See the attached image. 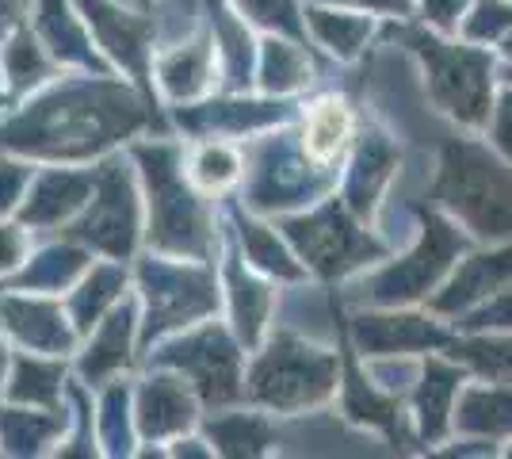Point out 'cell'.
<instances>
[{"label": "cell", "instance_id": "obj_43", "mask_svg": "<svg viewBox=\"0 0 512 459\" xmlns=\"http://www.w3.org/2000/svg\"><path fill=\"white\" fill-rule=\"evenodd\" d=\"M8 368H12V345L0 337V391H4V379H8Z\"/></svg>", "mask_w": 512, "mask_h": 459}, {"label": "cell", "instance_id": "obj_11", "mask_svg": "<svg viewBox=\"0 0 512 459\" xmlns=\"http://www.w3.org/2000/svg\"><path fill=\"white\" fill-rule=\"evenodd\" d=\"M23 20L31 23V31L43 39L50 58L65 73H104L107 69L77 0H27Z\"/></svg>", "mask_w": 512, "mask_h": 459}, {"label": "cell", "instance_id": "obj_42", "mask_svg": "<svg viewBox=\"0 0 512 459\" xmlns=\"http://www.w3.org/2000/svg\"><path fill=\"white\" fill-rule=\"evenodd\" d=\"M333 4H352L356 12L363 8H383V12H406L409 0H333Z\"/></svg>", "mask_w": 512, "mask_h": 459}, {"label": "cell", "instance_id": "obj_3", "mask_svg": "<svg viewBox=\"0 0 512 459\" xmlns=\"http://www.w3.org/2000/svg\"><path fill=\"white\" fill-rule=\"evenodd\" d=\"M150 176V238L176 257H203L211 241V219L192 188L180 180V153L172 146H142L138 150Z\"/></svg>", "mask_w": 512, "mask_h": 459}, {"label": "cell", "instance_id": "obj_27", "mask_svg": "<svg viewBox=\"0 0 512 459\" xmlns=\"http://www.w3.org/2000/svg\"><path fill=\"white\" fill-rule=\"evenodd\" d=\"M188 176H192V184L199 192L218 196V192L234 188L237 180L245 176V157H241L234 146H226V142H203V146L192 153Z\"/></svg>", "mask_w": 512, "mask_h": 459}, {"label": "cell", "instance_id": "obj_38", "mask_svg": "<svg viewBox=\"0 0 512 459\" xmlns=\"http://www.w3.org/2000/svg\"><path fill=\"white\" fill-rule=\"evenodd\" d=\"M241 8L253 12V20H264L279 31H295V4L291 0H241Z\"/></svg>", "mask_w": 512, "mask_h": 459}, {"label": "cell", "instance_id": "obj_17", "mask_svg": "<svg viewBox=\"0 0 512 459\" xmlns=\"http://www.w3.org/2000/svg\"><path fill=\"white\" fill-rule=\"evenodd\" d=\"M356 345L363 349V356H406L417 349L448 345V333L421 314H360Z\"/></svg>", "mask_w": 512, "mask_h": 459}, {"label": "cell", "instance_id": "obj_19", "mask_svg": "<svg viewBox=\"0 0 512 459\" xmlns=\"http://www.w3.org/2000/svg\"><path fill=\"white\" fill-rule=\"evenodd\" d=\"M0 73H4V96L12 104V100H23V96H31L43 85H50L65 69L50 58L43 39L31 31V23L23 20L20 27H12L0 39Z\"/></svg>", "mask_w": 512, "mask_h": 459}, {"label": "cell", "instance_id": "obj_33", "mask_svg": "<svg viewBox=\"0 0 512 459\" xmlns=\"http://www.w3.org/2000/svg\"><path fill=\"white\" fill-rule=\"evenodd\" d=\"M310 81V66L291 43H264V85L276 92H291Z\"/></svg>", "mask_w": 512, "mask_h": 459}, {"label": "cell", "instance_id": "obj_4", "mask_svg": "<svg viewBox=\"0 0 512 459\" xmlns=\"http://www.w3.org/2000/svg\"><path fill=\"white\" fill-rule=\"evenodd\" d=\"M333 387H337V360L299 337H276L249 375V394L268 410L314 406L329 398Z\"/></svg>", "mask_w": 512, "mask_h": 459}, {"label": "cell", "instance_id": "obj_25", "mask_svg": "<svg viewBox=\"0 0 512 459\" xmlns=\"http://www.w3.org/2000/svg\"><path fill=\"white\" fill-rule=\"evenodd\" d=\"M451 421L463 433L505 437V433H512V387L509 383H497V387H470L467 394L459 391Z\"/></svg>", "mask_w": 512, "mask_h": 459}, {"label": "cell", "instance_id": "obj_35", "mask_svg": "<svg viewBox=\"0 0 512 459\" xmlns=\"http://www.w3.org/2000/svg\"><path fill=\"white\" fill-rule=\"evenodd\" d=\"M31 176H35V161L16 157V153H0V219H16Z\"/></svg>", "mask_w": 512, "mask_h": 459}, {"label": "cell", "instance_id": "obj_15", "mask_svg": "<svg viewBox=\"0 0 512 459\" xmlns=\"http://www.w3.org/2000/svg\"><path fill=\"white\" fill-rule=\"evenodd\" d=\"M130 333H134V318H130V303H119L107 310L96 326L88 329L85 345H77V379L85 387H104L115 375L127 368L130 360Z\"/></svg>", "mask_w": 512, "mask_h": 459}, {"label": "cell", "instance_id": "obj_8", "mask_svg": "<svg viewBox=\"0 0 512 459\" xmlns=\"http://www.w3.org/2000/svg\"><path fill=\"white\" fill-rule=\"evenodd\" d=\"M96 184V169H81V165H62V161H46L35 165V176L27 184L16 219L35 234H62L69 222L85 211L88 196Z\"/></svg>", "mask_w": 512, "mask_h": 459}, {"label": "cell", "instance_id": "obj_22", "mask_svg": "<svg viewBox=\"0 0 512 459\" xmlns=\"http://www.w3.org/2000/svg\"><path fill=\"white\" fill-rule=\"evenodd\" d=\"M512 280V249H497V253H482V257H467L459 261L451 284L444 287V295L436 299V310H470V306H482L501 284Z\"/></svg>", "mask_w": 512, "mask_h": 459}, {"label": "cell", "instance_id": "obj_40", "mask_svg": "<svg viewBox=\"0 0 512 459\" xmlns=\"http://www.w3.org/2000/svg\"><path fill=\"white\" fill-rule=\"evenodd\" d=\"M421 4H425L428 20L440 23V27H455L463 8H467V0H421Z\"/></svg>", "mask_w": 512, "mask_h": 459}, {"label": "cell", "instance_id": "obj_30", "mask_svg": "<svg viewBox=\"0 0 512 459\" xmlns=\"http://www.w3.org/2000/svg\"><path fill=\"white\" fill-rule=\"evenodd\" d=\"M310 27L329 50H337L341 58H352L367 39L371 20L363 12H310Z\"/></svg>", "mask_w": 512, "mask_h": 459}, {"label": "cell", "instance_id": "obj_37", "mask_svg": "<svg viewBox=\"0 0 512 459\" xmlns=\"http://www.w3.org/2000/svg\"><path fill=\"white\" fill-rule=\"evenodd\" d=\"M470 329H512V291H493L478 314H470Z\"/></svg>", "mask_w": 512, "mask_h": 459}, {"label": "cell", "instance_id": "obj_45", "mask_svg": "<svg viewBox=\"0 0 512 459\" xmlns=\"http://www.w3.org/2000/svg\"><path fill=\"white\" fill-rule=\"evenodd\" d=\"M0 287H4V284H0Z\"/></svg>", "mask_w": 512, "mask_h": 459}, {"label": "cell", "instance_id": "obj_39", "mask_svg": "<svg viewBox=\"0 0 512 459\" xmlns=\"http://www.w3.org/2000/svg\"><path fill=\"white\" fill-rule=\"evenodd\" d=\"M493 142L505 153H512V92L501 96V104L493 108Z\"/></svg>", "mask_w": 512, "mask_h": 459}, {"label": "cell", "instance_id": "obj_14", "mask_svg": "<svg viewBox=\"0 0 512 459\" xmlns=\"http://www.w3.org/2000/svg\"><path fill=\"white\" fill-rule=\"evenodd\" d=\"M88 264H92V249H85L81 241H73L69 234H43L35 238V249L23 268L12 276V287L65 299V291L85 276Z\"/></svg>", "mask_w": 512, "mask_h": 459}, {"label": "cell", "instance_id": "obj_21", "mask_svg": "<svg viewBox=\"0 0 512 459\" xmlns=\"http://www.w3.org/2000/svg\"><path fill=\"white\" fill-rule=\"evenodd\" d=\"M195 421V394L188 379L180 383L176 375H153L138 394V429L146 437H176Z\"/></svg>", "mask_w": 512, "mask_h": 459}, {"label": "cell", "instance_id": "obj_10", "mask_svg": "<svg viewBox=\"0 0 512 459\" xmlns=\"http://www.w3.org/2000/svg\"><path fill=\"white\" fill-rule=\"evenodd\" d=\"M165 364L188 375L207 402H230L241 394V352L222 329L203 326L199 333H188L165 349Z\"/></svg>", "mask_w": 512, "mask_h": 459}, {"label": "cell", "instance_id": "obj_13", "mask_svg": "<svg viewBox=\"0 0 512 459\" xmlns=\"http://www.w3.org/2000/svg\"><path fill=\"white\" fill-rule=\"evenodd\" d=\"M425 230L428 234L421 241V249L409 261L394 264V268H386V272H379L371 280V299H379V303H402V299L421 295L448 268L451 257L463 249V238H459V230L451 222H440L436 215H428Z\"/></svg>", "mask_w": 512, "mask_h": 459}, {"label": "cell", "instance_id": "obj_16", "mask_svg": "<svg viewBox=\"0 0 512 459\" xmlns=\"http://www.w3.org/2000/svg\"><path fill=\"white\" fill-rule=\"evenodd\" d=\"M65 429H69V406L43 410L0 398V456L31 459L58 452Z\"/></svg>", "mask_w": 512, "mask_h": 459}, {"label": "cell", "instance_id": "obj_23", "mask_svg": "<svg viewBox=\"0 0 512 459\" xmlns=\"http://www.w3.org/2000/svg\"><path fill=\"white\" fill-rule=\"evenodd\" d=\"M123 299V268L111 261H92L85 268V276L65 291V310L73 318L77 333L85 337L88 329L104 318L111 306Z\"/></svg>", "mask_w": 512, "mask_h": 459}, {"label": "cell", "instance_id": "obj_34", "mask_svg": "<svg viewBox=\"0 0 512 459\" xmlns=\"http://www.w3.org/2000/svg\"><path fill=\"white\" fill-rule=\"evenodd\" d=\"M241 241L249 249V261L260 272H272V276H299V264L291 261V253L276 241V234H268V226H256V222H241Z\"/></svg>", "mask_w": 512, "mask_h": 459}, {"label": "cell", "instance_id": "obj_31", "mask_svg": "<svg viewBox=\"0 0 512 459\" xmlns=\"http://www.w3.org/2000/svg\"><path fill=\"white\" fill-rule=\"evenodd\" d=\"M390 165H394V153H390V142H386V134H371L367 142H363L360 157H356V173H352V188H356V207H367V203H375V192H379V180L390 176Z\"/></svg>", "mask_w": 512, "mask_h": 459}, {"label": "cell", "instance_id": "obj_2", "mask_svg": "<svg viewBox=\"0 0 512 459\" xmlns=\"http://www.w3.org/2000/svg\"><path fill=\"white\" fill-rule=\"evenodd\" d=\"M440 199L478 234H512V176L490 150L451 142L440 165Z\"/></svg>", "mask_w": 512, "mask_h": 459}, {"label": "cell", "instance_id": "obj_9", "mask_svg": "<svg viewBox=\"0 0 512 459\" xmlns=\"http://www.w3.org/2000/svg\"><path fill=\"white\" fill-rule=\"evenodd\" d=\"M287 238L295 241L302 257L314 264L318 272H325V276L348 272V268L375 261L383 253V245L371 238L367 230H356L337 203L314 211L310 219L287 222Z\"/></svg>", "mask_w": 512, "mask_h": 459}, {"label": "cell", "instance_id": "obj_6", "mask_svg": "<svg viewBox=\"0 0 512 459\" xmlns=\"http://www.w3.org/2000/svg\"><path fill=\"white\" fill-rule=\"evenodd\" d=\"M0 337L16 352H46V356H73L81 333L58 295L0 287Z\"/></svg>", "mask_w": 512, "mask_h": 459}, {"label": "cell", "instance_id": "obj_36", "mask_svg": "<svg viewBox=\"0 0 512 459\" xmlns=\"http://www.w3.org/2000/svg\"><path fill=\"white\" fill-rule=\"evenodd\" d=\"M35 249V234L20 219H0V284H12V276Z\"/></svg>", "mask_w": 512, "mask_h": 459}, {"label": "cell", "instance_id": "obj_28", "mask_svg": "<svg viewBox=\"0 0 512 459\" xmlns=\"http://www.w3.org/2000/svg\"><path fill=\"white\" fill-rule=\"evenodd\" d=\"M211 440V448L226 456H256L276 440V433L260 414H218L211 425Z\"/></svg>", "mask_w": 512, "mask_h": 459}, {"label": "cell", "instance_id": "obj_20", "mask_svg": "<svg viewBox=\"0 0 512 459\" xmlns=\"http://www.w3.org/2000/svg\"><path fill=\"white\" fill-rule=\"evenodd\" d=\"M352 138H356V111H352V104L344 96L325 92L314 104L302 108L299 142H302V153L314 165L329 169L337 157H344V150L352 146Z\"/></svg>", "mask_w": 512, "mask_h": 459}, {"label": "cell", "instance_id": "obj_18", "mask_svg": "<svg viewBox=\"0 0 512 459\" xmlns=\"http://www.w3.org/2000/svg\"><path fill=\"white\" fill-rule=\"evenodd\" d=\"M69 356H46V352H16L12 349V368L4 379L0 398L23 402V406H43L58 410L65 406L69 391Z\"/></svg>", "mask_w": 512, "mask_h": 459}, {"label": "cell", "instance_id": "obj_24", "mask_svg": "<svg viewBox=\"0 0 512 459\" xmlns=\"http://www.w3.org/2000/svg\"><path fill=\"white\" fill-rule=\"evenodd\" d=\"M459 391H463V372L444 360H428L417 383V421L425 440H436L451 425Z\"/></svg>", "mask_w": 512, "mask_h": 459}, {"label": "cell", "instance_id": "obj_5", "mask_svg": "<svg viewBox=\"0 0 512 459\" xmlns=\"http://www.w3.org/2000/svg\"><path fill=\"white\" fill-rule=\"evenodd\" d=\"M417 50L428 62V92L444 111L463 119L467 127H478L490 119V62L467 50L436 39H417Z\"/></svg>", "mask_w": 512, "mask_h": 459}, {"label": "cell", "instance_id": "obj_7", "mask_svg": "<svg viewBox=\"0 0 512 459\" xmlns=\"http://www.w3.org/2000/svg\"><path fill=\"white\" fill-rule=\"evenodd\" d=\"M134 230H138V211H134L127 176L119 169V161H107L96 169V184H92L85 211L69 222L62 234L81 241L92 253H104L111 261H119L134 241Z\"/></svg>", "mask_w": 512, "mask_h": 459}, {"label": "cell", "instance_id": "obj_32", "mask_svg": "<svg viewBox=\"0 0 512 459\" xmlns=\"http://www.w3.org/2000/svg\"><path fill=\"white\" fill-rule=\"evenodd\" d=\"M455 356L474 364L490 383H512V337H474L459 341Z\"/></svg>", "mask_w": 512, "mask_h": 459}, {"label": "cell", "instance_id": "obj_26", "mask_svg": "<svg viewBox=\"0 0 512 459\" xmlns=\"http://www.w3.org/2000/svg\"><path fill=\"white\" fill-rule=\"evenodd\" d=\"M211 73H214V50L207 39L180 43L172 54L161 58V85L169 88L172 100L199 96L203 88L211 85Z\"/></svg>", "mask_w": 512, "mask_h": 459}, {"label": "cell", "instance_id": "obj_44", "mask_svg": "<svg viewBox=\"0 0 512 459\" xmlns=\"http://www.w3.org/2000/svg\"><path fill=\"white\" fill-rule=\"evenodd\" d=\"M509 54H512V35H509Z\"/></svg>", "mask_w": 512, "mask_h": 459}, {"label": "cell", "instance_id": "obj_29", "mask_svg": "<svg viewBox=\"0 0 512 459\" xmlns=\"http://www.w3.org/2000/svg\"><path fill=\"white\" fill-rule=\"evenodd\" d=\"M230 303H234V329L245 345H256V337L264 333L268 322V306H272V291L245 276V272H230Z\"/></svg>", "mask_w": 512, "mask_h": 459}, {"label": "cell", "instance_id": "obj_12", "mask_svg": "<svg viewBox=\"0 0 512 459\" xmlns=\"http://www.w3.org/2000/svg\"><path fill=\"white\" fill-rule=\"evenodd\" d=\"M142 284H146V295H150V326L157 333L207 314L214 299H218L214 280L203 268H192V264L150 261L146 272H142Z\"/></svg>", "mask_w": 512, "mask_h": 459}, {"label": "cell", "instance_id": "obj_1", "mask_svg": "<svg viewBox=\"0 0 512 459\" xmlns=\"http://www.w3.org/2000/svg\"><path fill=\"white\" fill-rule=\"evenodd\" d=\"M134 123V104H127L123 88L104 81V73H58L39 92L0 108V153L35 165H81Z\"/></svg>", "mask_w": 512, "mask_h": 459}, {"label": "cell", "instance_id": "obj_41", "mask_svg": "<svg viewBox=\"0 0 512 459\" xmlns=\"http://www.w3.org/2000/svg\"><path fill=\"white\" fill-rule=\"evenodd\" d=\"M23 8H27V0H0V39L23 23Z\"/></svg>", "mask_w": 512, "mask_h": 459}]
</instances>
